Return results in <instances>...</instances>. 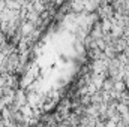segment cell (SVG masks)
Wrapping results in <instances>:
<instances>
[{
  "label": "cell",
  "mask_w": 129,
  "mask_h": 127,
  "mask_svg": "<svg viewBox=\"0 0 129 127\" xmlns=\"http://www.w3.org/2000/svg\"><path fill=\"white\" fill-rule=\"evenodd\" d=\"M116 111L119 115H126L129 112V108H128V102H117L116 103Z\"/></svg>",
  "instance_id": "6da1fadb"
},
{
  "label": "cell",
  "mask_w": 129,
  "mask_h": 127,
  "mask_svg": "<svg viewBox=\"0 0 129 127\" xmlns=\"http://www.w3.org/2000/svg\"><path fill=\"white\" fill-rule=\"evenodd\" d=\"M113 90H114V91H117V93H123V91H126V90H128V87H126L125 81H114Z\"/></svg>",
  "instance_id": "7a4b0ae2"
},
{
  "label": "cell",
  "mask_w": 129,
  "mask_h": 127,
  "mask_svg": "<svg viewBox=\"0 0 129 127\" xmlns=\"http://www.w3.org/2000/svg\"><path fill=\"white\" fill-rule=\"evenodd\" d=\"M5 8L9 11H20L21 5H18L15 0H5Z\"/></svg>",
  "instance_id": "3957f363"
},
{
  "label": "cell",
  "mask_w": 129,
  "mask_h": 127,
  "mask_svg": "<svg viewBox=\"0 0 129 127\" xmlns=\"http://www.w3.org/2000/svg\"><path fill=\"white\" fill-rule=\"evenodd\" d=\"M101 103H104V100H102V94H101V90H99L95 94L90 96V105H101Z\"/></svg>",
  "instance_id": "277c9868"
},
{
  "label": "cell",
  "mask_w": 129,
  "mask_h": 127,
  "mask_svg": "<svg viewBox=\"0 0 129 127\" xmlns=\"http://www.w3.org/2000/svg\"><path fill=\"white\" fill-rule=\"evenodd\" d=\"M113 85H114V81L107 76V78L104 79V84H102V88H101V90H104V91H111V90H113Z\"/></svg>",
  "instance_id": "5b68a950"
},
{
  "label": "cell",
  "mask_w": 129,
  "mask_h": 127,
  "mask_svg": "<svg viewBox=\"0 0 129 127\" xmlns=\"http://www.w3.org/2000/svg\"><path fill=\"white\" fill-rule=\"evenodd\" d=\"M53 3H54V6H62L64 3V0H53Z\"/></svg>",
  "instance_id": "8992f818"
},
{
  "label": "cell",
  "mask_w": 129,
  "mask_h": 127,
  "mask_svg": "<svg viewBox=\"0 0 129 127\" xmlns=\"http://www.w3.org/2000/svg\"><path fill=\"white\" fill-rule=\"evenodd\" d=\"M5 9V2H0V12Z\"/></svg>",
  "instance_id": "52a82bcc"
},
{
  "label": "cell",
  "mask_w": 129,
  "mask_h": 127,
  "mask_svg": "<svg viewBox=\"0 0 129 127\" xmlns=\"http://www.w3.org/2000/svg\"><path fill=\"white\" fill-rule=\"evenodd\" d=\"M117 127H126V126H125V124H123V123L120 121V123H117Z\"/></svg>",
  "instance_id": "ba28073f"
}]
</instances>
